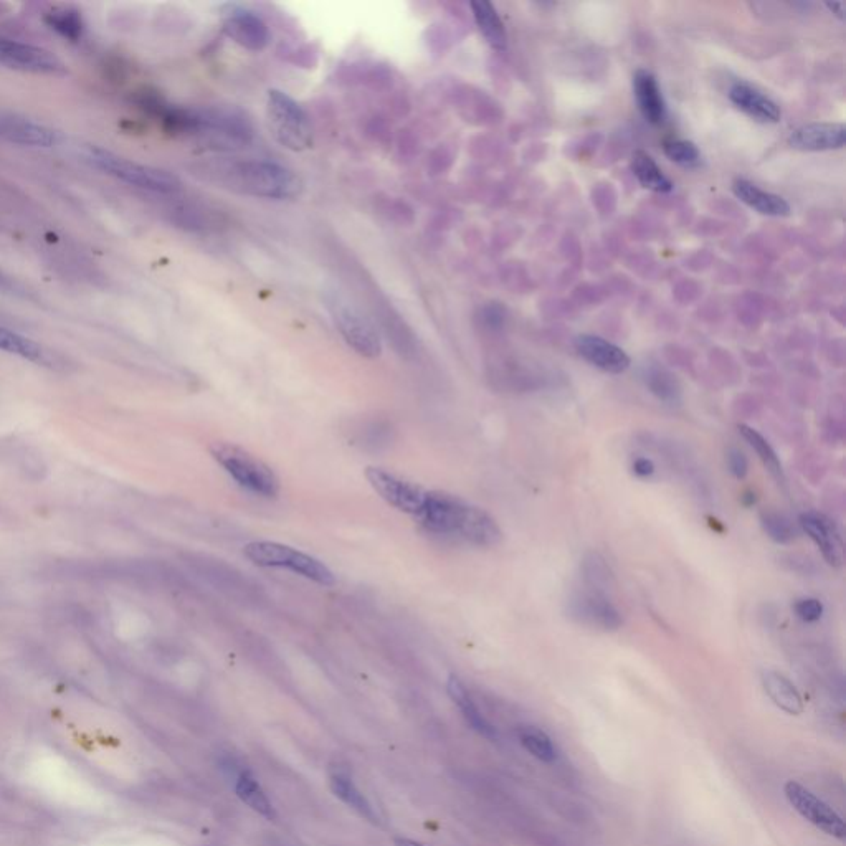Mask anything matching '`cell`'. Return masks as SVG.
Instances as JSON below:
<instances>
[{
	"label": "cell",
	"instance_id": "30",
	"mask_svg": "<svg viewBox=\"0 0 846 846\" xmlns=\"http://www.w3.org/2000/svg\"><path fill=\"white\" fill-rule=\"evenodd\" d=\"M331 787H333L334 794L338 795L339 799H343L349 807L361 813L362 817L369 818L371 822H377L374 808L367 802L366 797L357 790L354 782L349 779V775L341 774V772L334 774L331 777Z\"/></svg>",
	"mask_w": 846,
	"mask_h": 846
},
{
	"label": "cell",
	"instance_id": "20",
	"mask_svg": "<svg viewBox=\"0 0 846 846\" xmlns=\"http://www.w3.org/2000/svg\"><path fill=\"white\" fill-rule=\"evenodd\" d=\"M633 90H635L638 108L648 123H663L666 115L665 100L661 95L658 81L652 73L647 70H638L633 77Z\"/></svg>",
	"mask_w": 846,
	"mask_h": 846
},
{
	"label": "cell",
	"instance_id": "33",
	"mask_svg": "<svg viewBox=\"0 0 846 846\" xmlns=\"http://www.w3.org/2000/svg\"><path fill=\"white\" fill-rule=\"evenodd\" d=\"M666 157L681 166H696L699 162V151L690 141L683 139H670L665 141L663 146Z\"/></svg>",
	"mask_w": 846,
	"mask_h": 846
},
{
	"label": "cell",
	"instance_id": "16",
	"mask_svg": "<svg viewBox=\"0 0 846 846\" xmlns=\"http://www.w3.org/2000/svg\"><path fill=\"white\" fill-rule=\"evenodd\" d=\"M789 143L800 151H832L846 143V128L840 123H813L795 129Z\"/></svg>",
	"mask_w": 846,
	"mask_h": 846
},
{
	"label": "cell",
	"instance_id": "11",
	"mask_svg": "<svg viewBox=\"0 0 846 846\" xmlns=\"http://www.w3.org/2000/svg\"><path fill=\"white\" fill-rule=\"evenodd\" d=\"M567 614L582 625L599 628L604 632H615L622 627L623 622L622 614L607 592L589 589L585 585L567 600Z\"/></svg>",
	"mask_w": 846,
	"mask_h": 846
},
{
	"label": "cell",
	"instance_id": "10",
	"mask_svg": "<svg viewBox=\"0 0 846 846\" xmlns=\"http://www.w3.org/2000/svg\"><path fill=\"white\" fill-rule=\"evenodd\" d=\"M366 480L389 506L414 518L419 516L428 493L422 486L377 466L366 468Z\"/></svg>",
	"mask_w": 846,
	"mask_h": 846
},
{
	"label": "cell",
	"instance_id": "2",
	"mask_svg": "<svg viewBox=\"0 0 846 846\" xmlns=\"http://www.w3.org/2000/svg\"><path fill=\"white\" fill-rule=\"evenodd\" d=\"M415 519L428 533L468 542L471 546H498L503 539L500 524L485 509L442 491H428L422 511Z\"/></svg>",
	"mask_w": 846,
	"mask_h": 846
},
{
	"label": "cell",
	"instance_id": "40",
	"mask_svg": "<svg viewBox=\"0 0 846 846\" xmlns=\"http://www.w3.org/2000/svg\"><path fill=\"white\" fill-rule=\"evenodd\" d=\"M395 845L397 846H422L419 843L412 842V840H407V838H397L395 840Z\"/></svg>",
	"mask_w": 846,
	"mask_h": 846
},
{
	"label": "cell",
	"instance_id": "14",
	"mask_svg": "<svg viewBox=\"0 0 846 846\" xmlns=\"http://www.w3.org/2000/svg\"><path fill=\"white\" fill-rule=\"evenodd\" d=\"M0 139L29 148H50L58 138L55 131L37 121L0 110Z\"/></svg>",
	"mask_w": 846,
	"mask_h": 846
},
{
	"label": "cell",
	"instance_id": "31",
	"mask_svg": "<svg viewBox=\"0 0 846 846\" xmlns=\"http://www.w3.org/2000/svg\"><path fill=\"white\" fill-rule=\"evenodd\" d=\"M518 737L524 749L531 752L534 757H538L539 761L547 762V764L556 761V747L552 744L551 737L547 736L542 729L528 726V724L519 726Z\"/></svg>",
	"mask_w": 846,
	"mask_h": 846
},
{
	"label": "cell",
	"instance_id": "17",
	"mask_svg": "<svg viewBox=\"0 0 846 846\" xmlns=\"http://www.w3.org/2000/svg\"><path fill=\"white\" fill-rule=\"evenodd\" d=\"M800 526L808 534V538L817 544L830 566L840 567L842 564V541L837 529L827 518L817 513H804L800 516Z\"/></svg>",
	"mask_w": 846,
	"mask_h": 846
},
{
	"label": "cell",
	"instance_id": "5",
	"mask_svg": "<svg viewBox=\"0 0 846 846\" xmlns=\"http://www.w3.org/2000/svg\"><path fill=\"white\" fill-rule=\"evenodd\" d=\"M324 305L333 318L334 326L338 328L339 334L352 351L366 359H377L381 356V334L371 319L346 295L339 291H328L324 295Z\"/></svg>",
	"mask_w": 846,
	"mask_h": 846
},
{
	"label": "cell",
	"instance_id": "6",
	"mask_svg": "<svg viewBox=\"0 0 846 846\" xmlns=\"http://www.w3.org/2000/svg\"><path fill=\"white\" fill-rule=\"evenodd\" d=\"M243 554L248 561L258 567H276V569H288L296 576L323 585L333 587L336 584V577L324 562L316 557L309 556L306 552L298 551L295 547L280 544V542L255 541L250 542L243 549Z\"/></svg>",
	"mask_w": 846,
	"mask_h": 846
},
{
	"label": "cell",
	"instance_id": "4",
	"mask_svg": "<svg viewBox=\"0 0 846 846\" xmlns=\"http://www.w3.org/2000/svg\"><path fill=\"white\" fill-rule=\"evenodd\" d=\"M210 455L229 473L233 480L253 495L276 498L280 493V478L267 463L235 443L215 442L210 445Z\"/></svg>",
	"mask_w": 846,
	"mask_h": 846
},
{
	"label": "cell",
	"instance_id": "9",
	"mask_svg": "<svg viewBox=\"0 0 846 846\" xmlns=\"http://www.w3.org/2000/svg\"><path fill=\"white\" fill-rule=\"evenodd\" d=\"M0 65L9 70L34 75L60 77L67 73V65L47 48L20 42L0 35Z\"/></svg>",
	"mask_w": 846,
	"mask_h": 846
},
{
	"label": "cell",
	"instance_id": "28",
	"mask_svg": "<svg viewBox=\"0 0 846 846\" xmlns=\"http://www.w3.org/2000/svg\"><path fill=\"white\" fill-rule=\"evenodd\" d=\"M235 789H237L238 797L248 807H252L255 812L260 813L263 817L270 818V820L276 817L275 808L271 807L270 800L267 799V795L263 794V790L260 789V785L255 782L250 772H247V770L238 772Z\"/></svg>",
	"mask_w": 846,
	"mask_h": 846
},
{
	"label": "cell",
	"instance_id": "38",
	"mask_svg": "<svg viewBox=\"0 0 846 846\" xmlns=\"http://www.w3.org/2000/svg\"><path fill=\"white\" fill-rule=\"evenodd\" d=\"M633 471H635V475L640 476V478H647V476H652L655 473V465H653L652 460H648V458H638L633 463Z\"/></svg>",
	"mask_w": 846,
	"mask_h": 846
},
{
	"label": "cell",
	"instance_id": "22",
	"mask_svg": "<svg viewBox=\"0 0 846 846\" xmlns=\"http://www.w3.org/2000/svg\"><path fill=\"white\" fill-rule=\"evenodd\" d=\"M448 694L453 699V703L457 704L466 721L471 728L476 732H480L481 736H485L490 741L498 739V732L486 721L485 716L480 713V709L476 706L475 701L471 698L470 693L466 690V686L462 681L458 680L457 676H450L447 683Z\"/></svg>",
	"mask_w": 846,
	"mask_h": 846
},
{
	"label": "cell",
	"instance_id": "15",
	"mask_svg": "<svg viewBox=\"0 0 846 846\" xmlns=\"http://www.w3.org/2000/svg\"><path fill=\"white\" fill-rule=\"evenodd\" d=\"M576 351L585 361L609 374H622L630 367V357L622 347L615 346L607 339L584 334L576 339Z\"/></svg>",
	"mask_w": 846,
	"mask_h": 846
},
{
	"label": "cell",
	"instance_id": "13",
	"mask_svg": "<svg viewBox=\"0 0 846 846\" xmlns=\"http://www.w3.org/2000/svg\"><path fill=\"white\" fill-rule=\"evenodd\" d=\"M222 29L229 39L250 52H262L270 42L268 25L257 14L240 7L225 12Z\"/></svg>",
	"mask_w": 846,
	"mask_h": 846
},
{
	"label": "cell",
	"instance_id": "36",
	"mask_svg": "<svg viewBox=\"0 0 846 846\" xmlns=\"http://www.w3.org/2000/svg\"><path fill=\"white\" fill-rule=\"evenodd\" d=\"M728 468L729 473L737 480L746 478L747 471H749V462H747L746 455L737 448H731L728 452Z\"/></svg>",
	"mask_w": 846,
	"mask_h": 846
},
{
	"label": "cell",
	"instance_id": "29",
	"mask_svg": "<svg viewBox=\"0 0 846 846\" xmlns=\"http://www.w3.org/2000/svg\"><path fill=\"white\" fill-rule=\"evenodd\" d=\"M739 432L742 437L751 445L752 450L757 453V457L764 463L766 470L770 475L777 478L779 481H784V470H782V463H780L777 453L774 448L767 442L764 435L757 432L756 428L747 427V425H739Z\"/></svg>",
	"mask_w": 846,
	"mask_h": 846
},
{
	"label": "cell",
	"instance_id": "7",
	"mask_svg": "<svg viewBox=\"0 0 846 846\" xmlns=\"http://www.w3.org/2000/svg\"><path fill=\"white\" fill-rule=\"evenodd\" d=\"M88 159L96 169H100L108 176L115 177L118 181L126 182L129 186L138 187L143 191L164 195L176 194V192L181 191V181L171 172L162 171L157 167L144 166V164L118 156L111 151L91 148L88 151Z\"/></svg>",
	"mask_w": 846,
	"mask_h": 846
},
{
	"label": "cell",
	"instance_id": "12",
	"mask_svg": "<svg viewBox=\"0 0 846 846\" xmlns=\"http://www.w3.org/2000/svg\"><path fill=\"white\" fill-rule=\"evenodd\" d=\"M785 799L794 807L800 817H804L813 827L822 830L830 837L845 840L846 830L843 818L830 805L818 799L817 795L805 789L804 785L789 780L784 785Z\"/></svg>",
	"mask_w": 846,
	"mask_h": 846
},
{
	"label": "cell",
	"instance_id": "39",
	"mask_svg": "<svg viewBox=\"0 0 846 846\" xmlns=\"http://www.w3.org/2000/svg\"><path fill=\"white\" fill-rule=\"evenodd\" d=\"M827 9L832 10L833 15H835V17H838V19H840V20L845 19V15H843V14H845V12H843L842 2H833V4H832V2H828Z\"/></svg>",
	"mask_w": 846,
	"mask_h": 846
},
{
	"label": "cell",
	"instance_id": "3",
	"mask_svg": "<svg viewBox=\"0 0 846 846\" xmlns=\"http://www.w3.org/2000/svg\"><path fill=\"white\" fill-rule=\"evenodd\" d=\"M174 133L194 138L205 148L233 151L245 148L253 138L252 126L245 116L227 108L184 110L179 108Z\"/></svg>",
	"mask_w": 846,
	"mask_h": 846
},
{
	"label": "cell",
	"instance_id": "19",
	"mask_svg": "<svg viewBox=\"0 0 846 846\" xmlns=\"http://www.w3.org/2000/svg\"><path fill=\"white\" fill-rule=\"evenodd\" d=\"M762 688L770 701L787 714L799 716L804 713L805 704L797 686L779 671L764 670L761 673Z\"/></svg>",
	"mask_w": 846,
	"mask_h": 846
},
{
	"label": "cell",
	"instance_id": "26",
	"mask_svg": "<svg viewBox=\"0 0 846 846\" xmlns=\"http://www.w3.org/2000/svg\"><path fill=\"white\" fill-rule=\"evenodd\" d=\"M45 24L63 39L78 42L85 32V22L80 10L73 7H55L45 15Z\"/></svg>",
	"mask_w": 846,
	"mask_h": 846
},
{
	"label": "cell",
	"instance_id": "35",
	"mask_svg": "<svg viewBox=\"0 0 846 846\" xmlns=\"http://www.w3.org/2000/svg\"><path fill=\"white\" fill-rule=\"evenodd\" d=\"M795 612L804 622H818L823 615V605L818 599H802L795 604Z\"/></svg>",
	"mask_w": 846,
	"mask_h": 846
},
{
	"label": "cell",
	"instance_id": "18",
	"mask_svg": "<svg viewBox=\"0 0 846 846\" xmlns=\"http://www.w3.org/2000/svg\"><path fill=\"white\" fill-rule=\"evenodd\" d=\"M729 98L732 103L744 111L751 118L762 121V123H777L780 119V108L774 101L767 98L764 93L756 90L754 86L747 83H736L729 90Z\"/></svg>",
	"mask_w": 846,
	"mask_h": 846
},
{
	"label": "cell",
	"instance_id": "32",
	"mask_svg": "<svg viewBox=\"0 0 846 846\" xmlns=\"http://www.w3.org/2000/svg\"><path fill=\"white\" fill-rule=\"evenodd\" d=\"M761 524L767 536L777 544H789L790 541H794V524L784 514L764 511L761 513Z\"/></svg>",
	"mask_w": 846,
	"mask_h": 846
},
{
	"label": "cell",
	"instance_id": "25",
	"mask_svg": "<svg viewBox=\"0 0 846 846\" xmlns=\"http://www.w3.org/2000/svg\"><path fill=\"white\" fill-rule=\"evenodd\" d=\"M0 351L24 357V359H29L32 362H39V364L50 362L47 351L39 343H35L30 338H25L22 334L15 333L12 329L4 328V326H0Z\"/></svg>",
	"mask_w": 846,
	"mask_h": 846
},
{
	"label": "cell",
	"instance_id": "24",
	"mask_svg": "<svg viewBox=\"0 0 846 846\" xmlns=\"http://www.w3.org/2000/svg\"><path fill=\"white\" fill-rule=\"evenodd\" d=\"M632 172L645 189L653 192H670L673 189L670 179L661 172L660 167L643 151H635L632 156Z\"/></svg>",
	"mask_w": 846,
	"mask_h": 846
},
{
	"label": "cell",
	"instance_id": "21",
	"mask_svg": "<svg viewBox=\"0 0 846 846\" xmlns=\"http://www.w3.org/2000/svg\"><path fill=\"white\" fill-rule=\"evenodd\" d=\"M732 191L737 199H741V202L757 210L759 214L772 215V217H784L790 214L789 202L784 197L762 191L752 182L737 179L732 184Z\"/></svg>",
	"mask_w": 846,
	"mask_h": 846
},
{
	"label": "cell",
	"instance_id": "27",
	"mask_svg": "<svg viewBox=\"0 0 846 846\" xmlns=\"http://www.w3.org/2000/svg\"><path fill=\"white\" fill-rule=\"evenodd\" d=\"M580 571H582V580H584L585 587L602 590V592L609 594L610 587L614 585V574H612L609 562L605 561L602 554H599V552L585 554Z\"/></svg>",
	"mask_w": 846,
	"mask_h": 846
},
{
	"label": "cell",
	"instance_id": "34",
	"mask_svg": "<svg viewBox=\"0 0 846 846\" xmlns=\"http://www.w3.org/2000/svg\"><path fill=\"white\" fill-rule=\"evenodd\" d=\"M647 384L652 389L653 394L666 404H676L680 400V387L673 381V377L668 376L666 372H653L648 377Z\"/></svg>",
	"mask_w": 846,
	"mask_h": 846
},
{
	"label": "cell",
	"instance_id": "8",
	"mask_svg": "<svg viewBox=\"0 0 846 846\" xmlns=\"http://www.w3.org/2000/svg\"><path fill=\"white\" fill-rule=\"evenodd\" d=\"M267 116L271 134L283 148L301 153L313 146V126L306 111L280 90L267 95Z\"/></svg>",
	"mask_w": 846,
	"mask_h": 846
},
{
	"label": "cell",
	"instance_id": "23",
	"mask_svg": "<svg viewBox=\"0 0 846 846\" xmlns=\"http://www.w3.org/2000/svg\"><path fill=\"white\" fill-rule=\"evenodd\" d=\"M471 10L481 35L485 37L486 42L490 43V47L500 52L506 50L508 35L500 15L496 12L495 5L480 0V2H471Z\"/></svg>",
	"mask_w": 846,
	"mask_h": 846
},
{
	"label": "cell",
	"instance_id": "37",
	"mask_svg": "<svg viewBox=\"0 0 846 846\" xmlns=\"http://www.w3.org/2000/svg\"><path fill=\"white\" fill-rule=\"evenodd\" d=\"M0 293L15 296V298H29V293L22 283L7 275L4 270H0Z\"/></svg>",
	"mask_w": 846,
	"mask_h": 846
},
{
	"label": "cell",
	"instance_id": "1",
	"mask_svg": "<svg viewBox=\"0 0 846 846\" xmlns=\"http://www.w3.org/2000/svg\"><path fill=\"white\" fill-rule=\"evenodd\" d=\"M202 176L225 191L262 199H293L303 189L295 172L265 159H212Z\"/></svg>",
	"mask_w": 846,
	"mask_h": 846
}]
</instances>
